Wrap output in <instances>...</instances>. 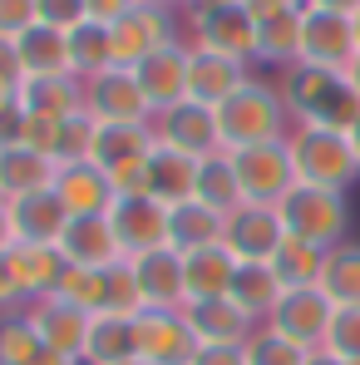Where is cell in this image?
<instances>
[{
    "label": "cell",
    "instance_id": "obj_13",
    "mask_svg": "<svg viewBox=\"0 0 360 365\" xmlns=\"http://www.w3.org/2000/svg\"><path fill=\"white\" fill-rule=\"evenodd\" d=\"M227 252L237 262H272L277 247L287 242V222L277 207H262V202H242L227 212V232H222Z\"/></svg>",
    "mask_w": 360,
    "mask_h": 365
},
{
    "label": "cell",
    "instance_id": "obj_25",
    "mask_svg": "<svg viewBox=\"0 0 360 365\" xmlns=\"http://www.w3.org/2000/svg\"><path fill=\"white\" fill-rule=\"evenodd\" d=\"M197 168H202V158H187L178 148H153V158H148V197H158L163 207H178L187 197H197Z\"/></svg>",
    "mask_w": 360,
    "mask_h": 365
},
{
    "label": "cell",
    "instance_id": "obj_54",
    "mask_svg": "<svg viewBox=\"0 0 360 365\" xmlns=\"http://www.w3.org/2000/svg\"><path fill=\"white\" fill-rule=\"evenodd\" d=\"M282 5H306V0H282Z\"/></svg>",
    "mask_w": 360,
    "mask_h": 365
},
{
    "label": "cell",
    "instance_id": "obj_34",
    "mask_svg": "<svg viewBox=\"0 0 360 365\" xmlns=\"http://www.w3.org/2000/svg\"><path fill=\"white\" fill-rule=\"evenodd\" d=\"M326 247L306 242V237H292L287 232V242L277 247V257H272V272H277V282L287 287V292H297V287H321V272H326Z\"/></svg>",
    "mask_w": 360,
    "mask_h": 365
},
{
    "label": "cell",
    "instance_id": "obj_7",
    "mask_svg": "<svg viewBox=\"0 0 360 365\" xmlns=\"http://www.w3.org/2000/svg\"><path fill=\"white\" fill-rule=\"evenodd\" d=\"M227 153H232V168H237V182H242V202L277 207V202L301 182L287 138H277V143H252V148H227Z\"/></svg>",
    "mask_w": 360,
    "mask_h": 365
},
{
    "label": "cell",
    "instance_id": "obj_38",
    "mask_svg": "<svg viewBox=\"0 0 360 365\" xmlns=\"http://www.w3.org/2000/svg\"><path fill=\"white\" fill-rule=\"evenodd\" d=\"M55 297L69 302L74 311H84V316H104L109 311V267L104 272L99 267H69Z\"/></svg>",
    "mask_w": 360,
    "mask_h": 365
},
{
    "label": "cell",
    "instance_id": "obj_32",
    "mask_svg": "<svg viewBox=\"0 0 360 365\" xmlns=\"http://www.w3.org/2000/svg\"><path fill=\"white\" fill-rule=\"evenodd\" d=\"M15 55L25 74H69V35L55 25H30L15 40Z\"/></svg>",
    "mask_w": 360,
    "mask_h": 365
},
{
    "label": "cell",
    "instance_id": "obj_57",
    "mask_svg": "<svg viewBox=\"0 0 360 365\" xmlns=\"http://www.w3.org/2000/svg\"><path fill=\"white\" fill-rule=\"evenodd\" d=\"M341 365H360V361H341Z\"/></svg>",
    "mask_w": 360,
    "mask_h": 365
},
{
    "label": "cell",
    "instance_id": "obj_1",
    "mask_svg": "<svg viewBox=\"0 0 360 365\" xmlns=\"http://www.w3.org/2000/svg\"><path fill=\"white\" fill-rule=\"evenodd\" d=\"M292 123H316V128H341L351 133L360 119V94L351 89L346 69H326V64H292L277 79Z\"/></svg>",
    "mask_w": 360,
    "mask_h": 365
},
{
    "label": "cell",
    "instance_id": "obj_31",
    "mask_svg": "<svg viewBox=\"0 0 360 365\" xmlns=\"http://www.w3.org/2000/svg\"><path fill=\"white\" fill-rule=\"evenodd\" d=\"M84 356H89L94 365L138 361V326H133V316H89Z\"/></svg>",
    "mask_w": 360,
    "mask_h": 365
},
{
    "label": "cell",
    "instance_id": "obj_42",
    "mask_svg": "<svg viewBox=\"0 0 360 365\" xmlns=\"http://www.w3.org/2000/svg\"><path fill=\"white\" fill-rule=\"evenodd\" d=\"M30 25H40L35 0H0V40H20Z\"/></svg>",
    "mask_w": 360,
    "mask_h": 365
},
{
    "label": "cell",
    "instance_id": "obj_48",
    "mask_svg": "<svg viewBox=\"0 0 360 365\" xmlns=\"http://www.w3.org/2000/svg\"><path fill=\"white\" fill-rule=\"evenodd\" d=\"M15 247V227H10V202L0 197V252H10Z\"/></svg>",
    "mask_w": 360,
    "mask_h": 365
},
{
    "label": "cell",
    "instance_id": "obj_44",
    "mask_svg": "<svg viewBox=\"0 0 360 365\" xmlns=\"http://www.w3.org/2000/svg\"><path fill=\"white\" fill-rule=\"evenodd\" d=\"M192 365H247L242 346H197Z\"/></svg>",
    "mask_w": 360,
    "mask_h": 365
},
{
    "label": "cell",
    "instance_id": "obj_36",
    "mask_svg": "<svg viewBox=\"0 0 360 365\" xmlns=\"http://www.w3.org/2000/svg\"><path fill=\"white\" fill-rule=\"evenodd\" d=\"M197 197L207 207H217V212L242 207V182H237V168H232V153L227 148L212 153V158H202V168H197Z\"/></svg>",
    "mask_w": 360,
    "mask_h": 365
},
{
    "label": "cell",
    "instance_id": "obj_49",
    "mask_svg": "<svg viewBox=\"0 0 360 365\" xmlns=\"http://www.w3.org/2000/svg\"><path fill=\"white\" fill-rule=\"evenodd\" d=\"M10 109H20V84L0 79V114H10Z\"/></svg>",
    "mask_w": 360,
    "mask_h": 365
},
{
    "label": "cell",
    "instance_id": "obj_26",
    "mask_svg": "<svg viewBox=\"0 0 360 365\" xmlns=\"http://www.w3.org/2000/svg\"><path fill=\"white\" fill-rule=\"evenodd\" d=\"M227 232V212L207 207L202 197H187L178 207H168V247L173 252H197V247H217Z\"/></svg>",
    "mask_w": 360,
    "mask_h": 365
},
{
    "label": "cell",
    "instance_id": "obj_12",
    "mask_svg": "<svg viewBox=\"0 0 360 365\" xmlns=\"http://www.w3.org/2000/svg\"><path fill=\"white\" fill-rule=\"evenodd\" d=\"M84 114L94 123H153V109L133 79V69H104L84 79Z\"/></svg>",
    "mask_w": 360,
    "mask_h": 365
},
{
    "label": "cell",
    "instance_id": "obj_18",
    "mask_svg": "<svg viewBox=\"0 0 360 365\" xmlns=\"http://www.w3.org/2000/svg\"><path fill=\"white\" fill-rule=\"evenodd\" d=\"M247 79H252V64L212 55V50H192V60H187V99L222 109Z\"/></svg>",
    "mask_w": 360,
    "mask_h": 365
},
{
    "label": "cell",
    "instance_id": "obj_23",
    "mask_svg": "<svg viewBox=\"0 0 360 365\" xmlns=\"http://www.w3.org/2000/svg\"><path fill=\"white\" fill-rule=\"evenodd\" d=\"M237 267H242V262L227 252V242L182 252V292H187V302L227 297V292H232V282H237Z\"/></svg>",
    "mask_w": 360,
    "mask_h": 365
},
{
    "label": "cell",
    "instance_id": "obj_3",
    "mask_svg": "<svg viewBox=\"0 0 360 365\" xmlns=\"http://www.w3.org/2000/svg\"><path fill=\"white\" fill-rule=\"evenodd\" d=\"M287 148H292L297 178L311 182V187L351 192L360 182V153H356V143H351V133H341V128L297 123V128L287 133Z\"/></svg>",
    "mask_w": 360,
    "mask_h": 365
},
{
    "label": "cell",
    "instance_id": "obj_19",
    "mask_svg": "<svg viewBox=\"0 0 360 365\" xmlns=\"http://www.w3.org/2000/svg\"><path fill=\"white\" fill-rule=\"evenodd\" d=\"M60 252L69 267H99V272L114 267V262H128L119 237H114L109 212H99V217H69V227H64V237H60Z\"/></svg>",
    "mask_w": 360,
    "mask_h": 365
},
{
    "label": "cell",
    "instance_id": "obj_8",
    "mask_svg": "<svg viewBox=\"0 0 360 365\" xmlns=\"http://www.w3.org/2000/svg\"><path fill=\"white\" fill-rule=\"evenodd\" d=\"M153 138H158L163 148L187 153V158H212V153H222L217 109H212V104H197V99H182L173 109L153 114Z\"/></svg>",
    "mask_w": 360,
    "mask_h": 365
},
{
    "label": "cell",
    "instance_id": "obj_16",
    "mask_svg": "<svg viewBox=\"0 0 360 365\" xmlns=\"http://www.w3.org/2000/svg\"><path fill=\"white\" fill-rule=\"evenodd\" d=\"M182 321L192 331L197 346H247L257 321L242 311L232 297H212V302H182Z\"/></svg>",
    "mask_w": 360,
    "mask_h": 365
},
{
    "label": "cell",
    "instance_id": "obj_5",
    "mask_svg": "<svg viewBox=\"0 0 360 365\" xmlns=\"http://www.w3.org/2000/svg\"><path fill=\"white\" fill-rule=\"evenodd\" d=\"M282 222L292 237H306L316 247H341L351 242V197L336 192V187H311V182H297L282 202H277Z\"/></svg>",
    "mask_w": 360,
    "mask_h": 365
},
{
    "label": "cell",
    "instance_id": "obj_53",
    "mask_svg": "<svg viewBox=\"0 0 360 365\" xmlns=\"http://www.w3.org/2000/svg\"><path fill=\"white\" fill-rule=\"evenodd\" d=\"M351 143H356V153H360V119H356V128H351Z\"/></svg>",
    "mask_w": 360,
    "mask_h": 365
},
{
    "label": "cell",
    "instance_id": "obj_43",
    "mask_svg": "<svg viewBox=\"0 0 360 365\" xmlns=\"http://www.w3.org/2000/svg\"><path fill=\"white\" fill-rule=\"evenodd\" d=\"M25 306H30V297H25L20 277H15V262H10V252H0V316H15Z\"/></svg>",
    "mask_w": 360,
    "mask_h": 365
},
{
    "label": "cell",
    "instance_id": "obj_20",
    "mask_svg": "<svg viewBox=\"0 0 360 365\" xmlns=\"http://www.w3.org/2000/svg\"><path fill=\"white\" fill-rule=\"evenodd\" d=\"M55 197L64 202L69 217H99L114 207V182L94 163H64L55 168Z\"/></svg>",
    "mask_w": 360,
    "mask_h": 365
},
{
    "label": "cell",
    "instance_id": "obj_56",
    "mask_svg": "<svg viewBox=\"0 0 360 365\" xmlns=\"http://www.w3.org/2000/svg\"><path fill=\"white\" fill-rule=\"evenodd\" d=\"M356 35H360V15H356Z\"/></svg>",
    "mask_w": 360,
    "mask_h": 365
},
{
    "label": "cell",
    "instance_id": "obj_37",
    "mask_svg": "<svg viewBox=\"0 0 360 365\" xmlns=\"http://www.w3.org/2000/svg\"><path fill=\"white\" fill-rule=\"evenodd\" d=\"M321 292L336 306H360V242L331 247L326 272H321Z\"/></svg>",
    "mask_w": 360,
    "mask_h": 365
},
{
    "label": "cell",
    "instance_id": "obj_29",
    "mask_svg": "<svg viewBox=\"0 0 360 365\" xmlns=\"http://www.w3.org/2000/svg\"><path fill=\"white\" fill-rule=\"evenodd\" d=\"M10 262H15V277H20V287H25V297H30V302L55 297V292H60V282H64V272H69V262H64L60 247L15 242V247H10Z\"/></svg>",
    "mask_w": 360,
    "mask_h": 365
},
{
    "label": "cell",
    "instance_id": "obj_55",
    "mask_svg": "<svg viewBox=\"0 0 360 365\" xmlns=\"http://www.w3.org/2000/svg\"><path fill=\"white\" fill-rule=\"evenodd\" d=\"M123 365H148V361H123Z\"/></svg>",
    "mask_w": 360,
    "mask_h": 365
},
{
    "label": "cell",
    "instance_id": "obj_6",
    "mask_svg": "<svg viewBox=\"0 0 360 365\" xmlns=\"http://www.w3.org/2000/svg\"><path fill=\"white\" fill-rule=\"evenodd\" d=\"M109 35H114V64L119 69H133V64L148 60L153 50L187 40L182 35V15L168 10V5H153V0H138L133 10H123L119 20L109 25Z\"/></svg>",
    "mask_w": 360,
    "mask_h": 365
},
{
    "label": "cell",
    "instance_id": "obj_39",
    "mask_svg": "<svg viewBox=\"0 0 360 365\" xmlns=\"http://www.w3.org/2000/svg\"><path fill=\"white\" fill-rule=\"evenodd\" d=\"M242 356H247V365H306L311 361V351H301L297 341L277 336L272 326H257L252 341L242 346Z\"/></svg>",
    "mask_w": 360,
    "mask_h": 365
},
{
    "label": "cell",
    "instance_id": "obj_14",
    "mask_svg": "<svg viewBox=\"0 0 360 365\" xmlns=\"http://www.w3.org/2000/svg\"><path fill=\"white\" fill-rule=\"evenodd\" d=\"M109 222H114V237H119L123 257H143L153 247H168V207L158 197H148V192L114 197Z\"/></svg>",
    "mask_w": 360,
    "mask_h": 365
},
{
    "label": "cell",
    "instance_id": "obj_10",
    "mask_svg": "<svg viewBox=\"0 0 360 365\" xmlns=\"http://www.w3.org/2000/svg\"><path fill=\"white\" fill-rule=\"evenodd\" d=\"M138 326V361L148 365H192L197 341L182 321V306H143L133 316Z\"/></svg>",
    "mask_w": 360,
    "mask_h": 365
},
{
    "label": "cell",
    "instance_id": "obj_50",
    "mask_svg": "<svg viewBox=\"0 0 360 365\" xmlns=\"http://www.w3.org/2000/svg\"><path fill=\"white\" fill-rule=\"evenodd\" d=\"M306 365H341V356H331V351H311V361Z\"/></svg>",
    "mask_w": 360,
    "mask_h": 365
},
{
    "label": "cell",
    "instance_id": "obj_17",
    "mask_svg": "<svg viewBox=\"0 0 360 365\" xmlns=\"http://www.w3.org/2000/svg\"><path fill=\"white\" fill-rule=\"evenodd\" d=\"M25 316H30V326L40 331V341H45L55 356H64L69 365L84 356V341H89V316H84V311H74V306L60 302V297H40V302L25 306Z\"/></svg>",
    "mask_w": 360,
    "mask_h": 365
},
{
    "label": "cell",
    "instance_id": "obj_2",
    "mask_svg": "<svg viewBox=\"0 0 360 365\" xmlns=\"http://www.w3.org/2000/svg\"><path fill=\"white\" fill-rule=\"evenodd\" d=\"M217 128H222V148H252V143H277L287 138L297 123L287 114V99L272 79H247L237 94L217 109Z\"/></svg>",
    "mask_w": 360,
    "mask_h": 365
},
{
    "label": "cell",
    "instance_id": "obj_24",
    "mask_svg": "<svg viewBox=\"0 0 360 365\" xmlns=\"http://www.w3.org/2000/svg\"><path fill=\"white\" fill-rule=\"evenodd\" d=\"M20 109L40 114V119L84 114V79H74V74H25L20 79Z\"/></svg>",
    "mask_w": 360,
    "mask_h": 365
},
{
    "label": "cell",
    "instance_id": "obj_22",
    "mask_svg": "<svg viewBox=\"0 0 360 365\" xmlns=\"http://www.w3.org/2000/svg\"><path fill=\"white\" fill-rule=\"evenodd\" d=\"M10 227H15V242L30 247H60L64 227H69V212L55 197V187L45 192H30V197H15L10 202Z\"/></svg>",
    "mask_w": 360,
    "mask_h": 365
},
{
    "label": "cell",
    "instance_id": "obj_51",
    "mask_svg": "<svg viewBox=\"0 0 360 365\" xmlns=\"http://www.w3.org/2000/svg\"><path fill=\"white\" fill-rule=\"evenodd\" d=\"M346 79H351V89H356V94H360V55H356V60H351V64H346Z\"/></svg>",
    "mask_w": 360,
    "mask_h": 365
},
{
    "label": "cell",
    "instance_id": "obj_4",
    "mask_svg": "<svg viewBox=\"0 0 360 365\" xmlns=\"http://www.w3.org/2000/svg\"><path fill=\"white\" fill-rule=\"evenodd\" d=\"M182 35L192 50L257 64V15L247 10V0H197L182 15Z\"/></svg>",
    "mask_w": 360,
    "mask_h": 365
},
{
    "label": "cell",
    "instance_id": "obj_33",
    "mask_svg": "<svg viewBox=\"0 0 360 365\" xmlns=\"http://www.w3.org/2000/svg\"><path fill=\"white\" fill-rule=\"evenodd\" d=\"M0 365H69V361L40 341V331L30 326L25 311H15V316H0Z\"/></svg>",
    "mask_w": 360,
    "mask_h": 365
},
{
    "label": "cell",
    "instance_id": "obj_47",
    "mask_svg": "<svg viewBox=\"0 0 360 365\" xmlns=\"http://www.w3.org/2000/svg\"><path fill=\"white\" fill-rule=\"evenodd\" d=\"M311 10H336V15H351L356 20L360 15V0H306Z\"/></svg>",
    "mask_w": 360,
    "mask_h": 365
},
{
    "label": "cell",
    "instance_id": "obj_28",
    "mask_svg": "<svg viewBox=\"0 0 360 365\" xmlns=\"http://www.w3.org/2000/svg\"><path fill=\"white\" fill-rule=\"evenodd\" d=\"M301 60V5H282L257 20V64L292 69Z\"/></svg>",
    "mask_w": 360,
    "mask_h": 365
},
{
    "label": "cell",
    "instance_id": "obj_21",
    "mask_svg": "<svg viewBox=\"0 0 360 365\" xmlns=\"http://www.w3.org/2000/svg\"><path fill=\"white\" fill-rule=\"evenodd\" d=\"M128 272L138 282L143 306H182L187 302V292H182V252H173V247H153L143 257H128Z\"/></svg>",
    "mask_w": 360,
    "mask_h": 365
},
{
    "label": "cell",
    "instance_id": "obj_46",
    "mask_svg": "<svg viewBox=\"0 0 360 365\" xmlns=\"http://www.w3.org/2000/svg\"><path fill=\"white\" fill-rule=\"evenodd\" d=\"M0 79H10V84H20V79H25L20 55H15V40H0Z\"/></svg>",
    "mask_w": 360,
    "mask_h": 365
},
{
    "label": "cell",
    "instance_id": "obj_41",
    "mask_svg": "<svg viewBox=\"0 0 360 365\" xmlns=\"http://www.w3.org/2000/svg\"><path fill=\"white\" fill-rule=\"evenodd\" d=\"M40 5V25H55V30H79L89 20V5L84 0H35Z\"/></svg>",
    "mask_w": 360,
    "mask_h": 365
},
{
    "label": "cell",
    "instance_id": "obj_11",
    "mask_svg": "<svg viewBox=\"0 0 360 365\" xmlns=\"http://www.w3.org/2000/svg\"><path fill=\"white\" fill-rule=\"evenodd\" d=\"M356 55H360V35H356V20L351 15L301 5V64L346 69Z\"/></svg>",
    "mask_w": 360,
    "mask_h": 365
},
{
    "label": "cell",
    "instance_id": "obj_52",
    "mask_svg": "<svg viewBox=\"0 0 360 365\" xmlns=\"http://www.w3.org/2000/svg\"><path fill=\"white\" fill-rule=\"evenodd\" d=\"M153 5H168V10H178V15H187V10H192L197 0H153Z\"/></svg>",
    "mask_w": 360,
    "mask_h": 365
},
{
    "label": "cell",
    "instance_id": "obj_27",
    "mask_svg": "<svg viewBox=\"0 0 360 365\" xmlns=\"http://www.w3.org/2000/svg\"><path fill=\"white\" fill-rule=\"evenodd\" d=\"M45 187H55V163L45 153H35L30 143L0 148V197L5 202L30 197V192H45Z\"/></svg>",
    "mask_w": 360,
    "mask_h": 365
},
{
    "label": "cell",
    "instance_id": "obj_9",
    "mask_svg": "<svg viewBox=\"0 0 360 365\" xmlns=\"http://www.w3.org/2000/svg\"><path fill=\"white\" fill-rule=\"evenodd\" d=\"M331 321H336V302L321 292V287H297L287 292L277 311H272V331L297 341L301 351H326V336H331Z\"/></svg>",
    "mask_w": 360,
    "mask_h": 365
},
{
    "label": "cell",
    "instance_id": "obj_30",
    "mask_svg": "<svg viewBox=\"0 0 360 365\" xmlns=\"http://www.w3.org/2000/svg\"><path fill=\"white\" fill-rule=\"evenodd\" d=\"M232 302L257 321V326H267L272 321V311L277 302L287 297V287L277 282V272H272V262H242L237 267V282H232V292H227Z\"/></svg>",
    "mask_w": 360,
    "mask_h": 365
},
{
    "label": "cell",
    "instance_id": "obj_40",
    "mask_svg": "<svg viewBox=\"0 0 360 365\" xmlns=\"http://www.w3.org/2000/svg\"><path fill=\"white\" fill-rule=\"evenodd\" d=\"M326 351L341 356V361H360V306H336V321H331Z\"/></svg>",
    "mask_w": 360,
    "mask_h": 365
},
{
    "label": "cell",
    "instance_id": "obj_35",
    "mask_svg": "<svg viewBox=\"0 0 360 365\" xmlns=\"http://www.w3.org/2000/svg\"><path fill=\"white\" fill-rule=\"evenodd\" d=\"M104 69H114V35L104 20H84L79 30H69V74L94 79Z\"/></svg>",
    "mask_w": 360,
    "mask_h": 365
},
{
    "label": "cell",
    "instance_id": "obj_45",
    "mask_svg": "<svg viewBox=\"0 0 360 365\" xmlns=\"http://www.w3.org/2000/svg\"><path fill=\"white\" fill-rule=\"evenodd\" d=\"M89 5V20H104V25H114L123 10H133L138 0H84Z\"/></svg>",
    "mask_w": 360,
    "mask_h": 365
},
{
    "label": "cell",
    "instance_id": "obj_15",
    "mask_svg": "<svg viewBox=\"0 0 360 365\" xmlns=\"http://www.w3.org/2000/svg\"><path fill=\"white\" fill-rule=\"evenodd\" d=\"M187 60H192V45L178 40V45L153 50L143 64H133V79H138V89H143L153 114H163V109L187 99Z\"/></svg>",
    "mask_w": 360,
    "mask_h": 365
}]
</instances>
